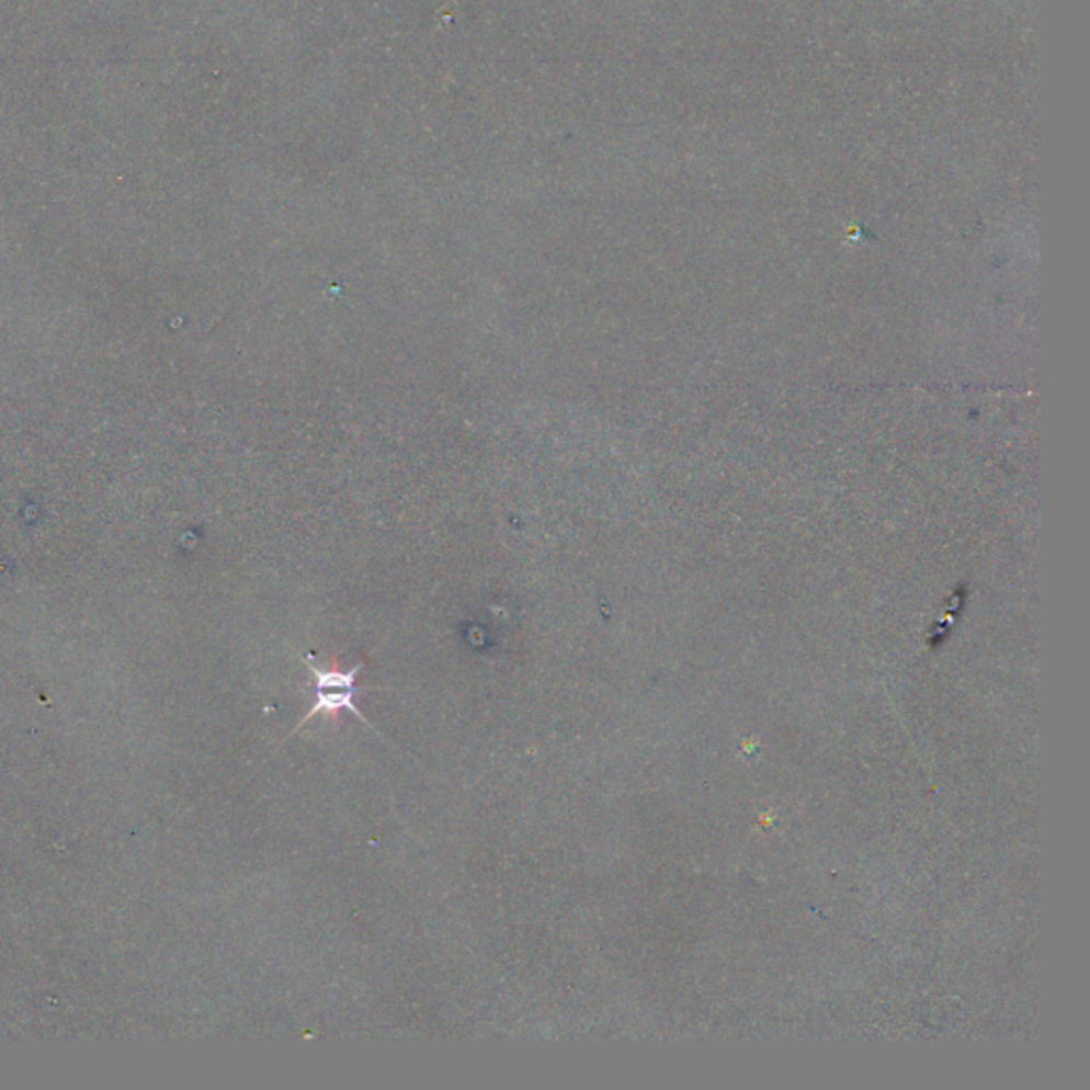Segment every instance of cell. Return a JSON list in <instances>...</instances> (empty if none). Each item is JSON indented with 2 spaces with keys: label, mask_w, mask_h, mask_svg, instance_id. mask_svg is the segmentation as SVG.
<instances>
[{
  "label": "cell",
  "mask_w": 1090,
  "mask_h": 1090,
  "mask_svg": "<svg viewBox=\"0 0 1090 1090\" xmlns=\"http://www.w3.org/2000/svg\"><path fill=\"white\" fill-rule=\"evenodd\" d=\"M363 662H359L345 671L320 669L314 662V658L309 656V671L314 675V705L307 712V716L296 725L294 733H298V728L305 727L311 718H316L320 714H337L343 709L352 712V716H356L366 727H371V723L364 718L361 709L354 703V696L359 692H363V689L356 684V675L363 671Z\"/></svg>",
  "instance_id": "obj_1"
}]
</instances>
